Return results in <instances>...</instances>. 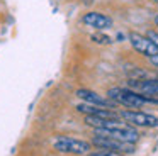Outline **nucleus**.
<instances>
[{"label":"nucleus","mask_w":158,"mask_h":156,"mask_svg":"<svg viewBox=\"0 0 158 156\" xmlns=\"http://www.w3.org/2000/svg\"><path fill=\"white\" fill-rule=\"evenodd\" d=\"M107 95H109V98L114 104H121L124 107H131V109H141L144 104H158V97L138 93V92L131 90V88L114 87L107 92Z\"/></svg>","instance_id":"1"},{"label":"nucleus","mask_w":158,"mask_h":156,"mask_svg":"<svg viewBox=\"0 0 158 156\" xmlns=\"http://www.w3.org/2000/svg\"><path fill=\"white\" fill-rule=\"evenodd\" d=\"M53 146L60 153H68V154H77V156L87 154L90 151V142L77 138H70V136H58L53 142Z\"/></svg>","instance_id":"2"},{"label":"nucleus","mask_w":158,"mask_h":156,"mask_svg":"<svg viewBox=\"0 0 158 156\" xmlns=\"http://www.w3.org/2000/svg\"><path fill=\"white\" fill-rule=\"evenodd\" d=\"M92 144L97 146L99 149H107V151H116V153H123V154H133L136 149L134 144L126 141H121V139L110 138V136H99L95 134L92 138Z\"/></svg>","instance_id":"3"},{"label":"nucleus","mask_w":158,"mask_h":156,"mask_svg":"<svg viewBox=\"0 0 158 156\" xmlns=\"http://www.w3.org/2000/svg\"><path fill=\"white\" fill-rule=\"evenodd\" d=\"M119 115L129 125H136V127H158V117L153 114H146V112H139V110H123Z\"/></svg>","instance_id":"4"},{"label":"nucleus","mask_w":158,"mask_h":156,"mask_svg":"<svg viewBox=\"0 0 158 156\" xmlns=\"http://www.w3.org/2000/svg\"><path fill=\"white\" fill-rule=\"evenodd\" d=\"M127 39H129L131 46H133L139 54H143V56L150 58V56L158 54V46L148 36H143V34H139V32H129Z\"/></svg>","instance_id":"5"},{"label":"nucleus","mask_w":158,"mask_h":156,"mask_svg":"<svg viewBox=\"0 0 158 156\" xmlns=\"http://www.w3.org/2000/svg\"><path fill=\"white\" fill-rule=\"evenodd\" d=\"M77 97L82 98L83 102H87V104L99 105V107H106V109H114V105H116L110 98L102 97V95L89 90V88H78V90H77Z\"/></svg>","instance_id":"6"},{"label":"nucleus","mask_w":158,"mask_h":156,"mask_svg":"<svg viewBox=\"0 0 158 156\" xmlns=\"http://www.w3.org/2000/svg\"><path fill=\"white\" fill-rule=\"evenodd\" d=\"M77 110L80 114L85 115H94V117H104V119H121L119 114L112 110V109H106V107H99V105H92V104H78Z\"/></svg>","instance_id":"7"},{"label":"nucleus","mask_w":158,"mask_h":156,"mask_svg":"<svg viewBox=\"0 0 158 156\" xmlns=\"http://www.w3.org/2000/svg\"><path fill=\"white\" fill-rule=\"evenodd\" d=\"M82 22L89 27H94L97 31H104V29H109L112 27V19L100 12H89L82 17Z\"/></svg>","instance_id":"8"},{"label":"nucleus","mask_w":158,"mask_h":156,"mask_svg":"<svg viewBox=\"0 0 158 156\" xmlns=\"http://www.w3.org/2000/svg\"><path fill=\"white\" fill-rule=\"evenodd\" d=\"M90 39L95 44H102V46H107V44L112 43V39H110L109 36H106V34H102V32H94L92 36H90Z\"/></svg>","instance_id":"9"},{"label":"nucleus","mask_w":158,"mask_h":156,"mask_svg":"<svg viewBox=\"0 0 158 156\" xmlns=\"http://www.w3.org/2000/svg\"><path fill=\"white\" fill-rule=\"evenodd\" d=\"M89 156H126V154H123V153H116V151H107V149H102V151L89 153Z\"/></svg>","instance_id":"10"},{"label":"nucleus","mask_w":158,"mask_h":156,"mask_svg":"<svg viewBox=\"0 0 158 156\" xmlns=\"http://www.w3.org/2000/svg\"><path fill=\"white\" fill-rule=\"evenodd\" d=\"M146 36L150 37V39H151V41H153V43L158 46V32H156V31H148Z\"/></svg>","instance_id":"11"},{"label":"nucleus","mask_w":158,"mask_h":156,"mask_svg":"<svg viewBox=\"0 0 158 156\" xmlns=\"http://www.w3.org/2000/svg\"><path fill=\"white\" fill-rule=\"evenodd\" d=\"M150 61H151V64L158 66V54H155V56H150Z\"/></svg>","instance_id":"12"},{"label":"nucleus","mask_w":158,"mask_h":156,"mask_svg":"<svg viewBox=\"0 0 158 156\" xmlns=\"http://www.w3.org/2000/svg\"><path fill=\"white\" fill-rule=\"evenodd\" d=\"M155 24H156V26H158V15L155 17Z\"/></svg>","instance_id":"13"},{"label":"nucleus","mask_w":158,"mask_h":156,"mask_svg":"<svg viewBox=\"0 0 158 156\" xmlns=\"http://www.w3.org/2000/svg\"><path fill=\"white\" fill-rule=\"evenodd\" d=\"M155 2H158V0H155Z\"/></svg>","instance_id":"14"}]
</instances>
